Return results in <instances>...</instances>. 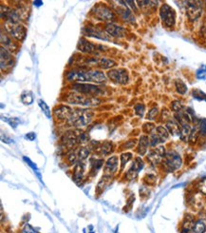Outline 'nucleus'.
Returning a JSON list of instances; mask_svg holds the SVG:
<instances>
[{
	"instance_id": "obj_4",
	"label": "nucleus",
	"mask_w": 206,
	"mask_h": 233,
	"mask_svg": "<svg viewBox=\"0 0 206 233\" xmlns=\"http://www.w3.org/2000/svg\"><path fill=\"white\" fill-rule=\"evenodd\" d=\"M72 89L86 96H96L103 93L101 88H99L96 85H92V84L76 83V84H73Z\"/></svg>"
},
{
	"instance_id": "obj_14",
	"label": "nucleus",
	"mask_w": 206,
	"mask_h": 233,
	"mask_svg": "<svg viewBox=\"0 0 206 233\" xmlns=\"http://www.w3.org/2000/svg\"><path fill=\"white\" fill-rule=\"evenodd\" d=\"M118 169V157L117 156H112L110 157L105 166V175L111 176L117 171Z\"/></svg>"
},
{
	"instance_id": "obj_7",
	"label": "nucleus",
	"mask_w": 206,
	"mask_h": 233,
	"mask_svg": "<svg viewBox=\"0 0 206 233\" xmlns=\"http://www.w3.org/2000/svg\"><path fill=\"white\" fill-rule=\"evenodd\" d=\"M93 13L99 20L102 21H110L115 19V14L114 13L106 6L98 4L93 8Z\"/></svg>"
},
{
	"instance_id": "obj_49",
	"label": "nucleus",
	"mask_w": 206,
	"mask_h": 233,
	"mask_svg": "<svg viewBox=\"0 0 206 233\" xmlns=\"http://www.w3.org/2000/svg\"><path fill=\"white\" fill-rule=\"evenodd\" d=\"M26 139L30 140V141H33V140L35 139V133L34 132H29L26 134Z\"/></svg>"
},
{
	"instance_id": "obj_6",
	"label": "nucleus",
	"mask_w": 206,
	"mask_h": 233,
	"mask_svg": "<svg viewBox=\"0 0 206 233\" xmlns=\"http://www.w3.org/2000/svg\"><path fill=\"white\" fill-rule=\"evenodd\" d=\"M107 76L113 82L120 85H125L128 80V72L125 68H113L107 73Z\"/></svg>"
},
{
	"instance_id": "obj_29",
	"label": "nucleus",
	"mask_w": 206,
	"mask_h": 233,
	"mask_svg": "<svg viewBox=\"0 0 206 233\" xmlns=\"http://www.w3.org/2000/svg\"><path fill=\"white\" fill-rule=\"evenodd\" d=\"M175 86H176L177 91L179 93V94H184V93L187 91V86L185 85V83L182 80L177 79L175 81Z\"/></svg>"
},
{
	"instance_id": "obj_17",
	"label": "nucleus",
	"mask_w": 206,
	"mask_h": 233,
	"mask_svg": "<svg viewBox=\"0 0 206 233\" xmlns=\"http://www.w3.org/2000/svg\"><path fill=\"white\" fill-rule=\"evenodd\" d=\"M144 168V162L142 161L141 158H136L132 167L130 168V170H128L127 172V178L128 179H133L137 176V174H138V172Z\"/></svg>"
},
{
	"instance_id": "obj_22",
	"label": "nucleus",
	"mask_w": 206,
	"mask_h": 233,
	"mask_svg": "<svg viewBox=\"0 0 206 233\" xmlns=\"http://www.w3.org/2000/svg\"><path fill=\"white\" fill-rule=\"evenodd\" d=\"M150 145L149 143V138L145 135L142 136L139 141V146H138V153L141 155H145L147 151L148 146Z\"/></svg>"
},
{
	"instance_id": "obj_36",
	"label": "nucleus",
	"mask_w": 206,
	"mask_h": 233,
	"mask_svg": "<svg viewBox=\"0 0 206 233\" xmlns=\"http://www.w3.org/2000/svg\"><path fill=\"white\" fill-rule=\"evenodd\" d=\"M149 143H150V146L155 147L162 142H161V139H159V136L157 135V133H151V135L149 137Z\"/></svg>"
},
{
	"instance_id": "obj_21",
	"label": "nucleus",
	"mask_w": 206,
	"mask_h": 233,
	"mask_svg": "<svg viewBox=\"0 0 206 233\" xmlns=\"http://www.w3.org/2000/svg\"><path fill=\"white\" fill-rule=\"evenodd\" d=\"M79 135V134H78ZM78 135L75 134L74 131H67L66 133H65L62 141L65 145L68 146V147H72L74 146L76 143H78Z\"/></svg>"
},
{
	"instance_id": "obj_13",
	"label": "nucleus",
	"mask_w": 206,
	"mask_h": 233,
	"mask_svg": "<svg viewBox=\"0 0 206 233\" xmlns=\"http://www.w3.org/2000/svg\"><path fill=\"white\" fill-rule=\"evenodd\" d=\"M83 33L85 35H87V36H92V37H95V38H98V39H101V40H109V38L107 37V35L100 31L99 29L95 28V27H86V28H84L83 30Z\"/></svg>"
},
{
	"instance_id": "obj_2",
	"label": "nucleus",
	"mask_w": 206,
	"mask_h": 233,
	"mask_svg": "<svg viewBox=\"0 0 206 233\" xmlns=\"http://www.w3.org/2000/svg\"><path fill=\"white\" fill-rule=\"evenodd\" d=\"M6 32L16 40L22 41L26 37V28L20 24L19 22H13V21H5L4 24Z\"/></svg>"
},
{
	"instance_id": "obj_26",
	"label": "nucleus",
	"mask_w": 206,
	"mask_h": 233,
	"mask_svg": "<svg viewBox=\"0 0 206 233\" xmlns=\"http://www.w3.org/2000/svg\"><path fill=\"white\" fill-rule=\"evenodd\" d=\"M110 180H111V176L105 175V176L102 177V179L100 180V182L98 183V185H97V192L98 193H102L103 192V190L108 185Z\"/></svg>"
},
{
	"instance_id": "obj_51",
	"label": "nucleus",
	"mask_w": 206,
	"mask_h": 233,
	"mask_svg": "<svg viewBox=\"0 0 206 233\" xmlns=\"http://www.w3.org/2000/svg\"><path fill=\"white\" fill-rule=\"evenodd\" d=\"M33 4H34V6H36V7H40L41 5H43V2H42V1H34Z\"/></svg>"
},
{
	"instance_id": "obj_32",
	"label": "nucleus",
	"mask_w": 206,
	"mask_h": 233,
	"mask_svg": "<svg viewBox=\"0 0 206 233\" xmlns=\"http://www.w3.org/2000/svg\"><path fill=\"white\" fill-rule=\"evenodd\" d=\"M99 150L102 155H107L112 151V144L110 142H105L100 147Z\"/></svg>"
},
{
	"instance_id": "obj_34",
	"label": "nucleus",
	"mask_w": 206,
	"mask_h": 233,
	"mask_svg": "<svg viewBox=\"0 0 206 233\" xmlns=\"http://www.w3.org/2000/svg\"><path fill=\"white\" fill-rule=\"evenodd\" d=\"M131 158H132V154L130 152H125V153H123L121 155V158L120 159H121V169L122 170H124L125 164Z\"/></svg>"
},
{
	"instance_id": "obj_28",
	"label": "nucleus",
	"mask_w": 206,
	"mask_h": 233,
	"mask_svg": "<svg viewBox=\"0 0 206 233\" xmlns=\"http://www.w3.org/2000/svg\"><path fill=\"white\" fill-rule=\"evenodd\" d=\"M98 65L103 68H112V67L115 66L116 63H115V61L112 60V59L103 57V58L98 59Z\"/></svg>"
},
{
	"instance_id": "obj_24",
	"label": "nucleus",
	"mask_w": 206,
	"mask_h": 233,
	"mask_svg": "<svg viewBox=\"0 0 206 233\" xmlns=\"http://www.w3.org/2000/svg\"><path fill=\"white\" fill-rule=\"evenodd\" d=\"M85 171V166L82 163L77 164L74 168V173H73V180L76 184H79V182L83 178V174Z\"/></svg>"
},
{
	"instance_id": "obj_46",
	"label": "nucleus",
	"mask_w": 206,
	"mask_h": 233,
	"mask_svg": "<svg viewBox=\"0 0 206 233\" xmlns=\"http://www.w3.org/2000/svg\"><path fill=\"white\" fill-rule=\"evenodd\" d=\"M199 131L202 135L206 136V119H202L199 123Z\"/></svg>"
},
{
	"instance_id": "obj_8",
	"label": "nucleus",
	"mask_w": 206,
	"mask_h": 233,
	"mask_svg": "<svg viewBox=\"0 0 206 233\" xmlns=\"http://www.w3.org/2000/svg\"><path fill=\"white\" fill-rule=\"evenodd\" d=\"M182 161L180 156L175 151H169L165 154V166L171 171L180 168Z\"/></svg>"
},
{
	"instance_id": "obj_3",
	"label": "nucleus",
	"mask_w": 206,
	"mask_h": 233,
	"mask_svg": "<svg viewBox=\"0 0 206 233\" xmlns=\"http://www.w3.org/2000/svg\"><path fill=\"white\" fill-rule=\"evenodd\" d=\"M66 102L74 104V105H84V106H89L93 107L97 106L100 103V100L96 97L92 96H86V95H80V94H71L66 100Z\"/></svg>"
},
{
	"instance_id": "obj_1",
	"label": "nucleus",
	"mask_w": 206,
	"mask_h": 233,
	"mask_svg": "<svg viewBox=\"0 0 206 233\" xmlns=\"http://www.w3.org/2000/svg\"><path fill=\"white\" fill-rule=\"evenodd\" d=\"M92 116H93V113L91 110L77 109V110H73L68 121H70V123L72 126L81 128V127H85L88 125L91 119H92Z\"/></svg>"
},
{
	"instance_id": "obj_45",
	"label": "nucleus",
	"mask_w": 206,
	"mask_h": 233,
	"mask_svg": "<svg viewBox=\"0 0 206 233\" xmlns=\"http://www.w3.org/2000/svg\"><path fill=\"white\" fill-rule=\"evenodd\" d=\"M197 137H198V134H197V129L194 128L191 129V132L189 134V141L191 143H195L196 140H197Z\"/></svg>"
},
{
	"instance_id": "obj_40",
	"label": "nucleus",
	"mask_w": 206,
	"mask_h": 233,
	"mask_svg": "<svg viewBox=\"0 0 206 233\" xmlns=\"http://www.w3.org/2000/svg\"><path fill=\"white\" fill-rule=\"evenodd\" d=\"M171 108L176 113H178V112L181 111V109H182V108H184V107H182V105H181V103L179 101H174L171 104Z\"/></svg>"
},
{
	"instance_id": "obj_38",
	"label": "nucleus",
	"mask_w": 206,
	"mask_h": 233,
	"mask_svg": "<svg viewBox=\"0 0 206 233\" xmlns=\"http://www.w3.org/2000/svg\"><path fill=\"white\" fill-rule=\"evenodd\" d=\"M158 113H159V109H158V108H153V109H151L148 111L147 116H146V118H147L148 120H154V119L157 117Z\"/></svg>"
},
{
	"instance_id": "obj_35",
	"label": "nucleus",
	"mask_w": 206,
	"mask_h": 233,
	"mask_svg": "<svg viewBox=\"0 0 206 233\" xmlns=\"http://www.w3.org/2000/svg\"><path fill=\"white\" fill-rule=\"evenodd\" d=\"M196 76L198 79H205L206 78V65L201 66L196 73Z\"/></svg>"
},
{
	"instance_id": "obj_37",
	"label": "nucleus",
	"mask_w": 206,
	"mask_h": 233,
	"mask_svg": "<svg viewBox=\"0 0 206 233\" xmlns=\"http://www.w3.org/2000/svg\"><path fill=\"white\" fill-rule=\"evenodd\" d=\"M134 110H135V113L137 115H139L142 117V116H144L145 111V106L144 104H137L134 107Z\"/></svg>"
},
{
	"instance_id": "obj_16",
	"label": "nucleus",
	"mask_w": 206,
	"mask_h": 233,
	"mask_svg": "<svg viewBox=\"0 0 206 233\" xmlns=\"http://www.w3.org/2000/svg\"><path fill=\"white\" fill-rule=\"evenodd\" d=\"M73 110L67 106H60L54 109V114L59 119H70Z\"/></svg>"
},
{
	"instance_id": "obj_48",
	"label": "nucleus",
	"mask_w": 206,
	"mask_h": 233,
	"mask_svg": "<svg viewBox=\"0 0 206 233\" xmlns=\"http://www.w3.org/2000/svg\"><path fill=\"white\" fill-rule=\"evenodd\" d=\"M136 144V140H131V141H128L126 143H125L123 146H122V149H130V148H133Z\"/></svg>"
},
{
	"instance_id": "obj_11",
	"label": "nucleus",
	"mask_w": 206,
	"mask_h": 233,
	"mask_svg": "<svg viewBox=\"0 0 206 233\" xmlns=\"http://www.w3.org/2000/svg\"><path fill=\"white\" fill-rule=\"evenodd\" d=\"M66 79L71 82L87 81V72L82 71V69H72L66 73Z\"/></svg>"
},
{
	"instance_id": "obj_12",
	"label": "nucleus",
	"mask_w": 206,
	"mask_h": 233,
	"mask_svg": "<svg viewBox=\"0 0 206 233\" xmlns=\"http://www.w3.org/2000/svg\"><path fill=\"white\" fill-rule=\"evenodd\" d=\"M165 155V150L164 147H159L149 152L147 155V159L149 162H151L153 165H157L158 163L162 160L163 156Z\"/></svg>"
},
{
	"instance_id": "obj_15",
	"label": "nucleus",
	"mask_w": 206,
	"mask_h": 233,
	"mask_svg": "<svg viewBox=\"0 0 206 233\" xmlns=\"http://www.w3.org/2000/svg\"><path fill=\"white\" fill-rule=\"evenodd\" d=\"M105 32L113 37H123L125 35V29L123 27L117 26L112 23L105 25Z\"/></svg>"
},
{
	"instance_id": "obj_19",
	"label": "nucleus",
	"mask_w": 206,
	"mask_h": 233,
	"mask_svg": "<svg viewBox=\"0 0 206 233\" xmlns=\"http://www.w3.org/2000/svg\"><path fill=\"white\" fill-rule=\"evenodd\" d=\"M97 49V47L92 44L91 42H88L87 40L82 38L80 39L79 43H78V50H80L83 53H95Z\"/></svg>"
},
{
	"instance_id": "obj_25",
	"label": "nucleus",
	"mask_w": 206,
	"mask_h": 233,
	"mask_svg": "<svg viewBox=\"0 0 206 233\" xmlns=\"http://www.w3.org/2000/svg\"><path fill=\"white\" fill-rule=\"evenodd\" d=\"M156 133L159 136V138L161 139L162 143L166 141L168 136H169V132H168L167 129L164 128V127H162V126H159V127L156 128Z\"/></svg>"
},
{
	"instance_id": "obj_31",
	"label": "nucleus",
	"mask_w": 206,
	"mask_h": 233,
	"mask_svg": "<svg viewBox=\"0 0 206 233\" xmlns=\"http://www.w3.org/2000/svg\"><path fill=\"white\" fill-rule=\"evenodd\" d=\"M206 229V225L203 221L199 220L196 222L194 228H193V233H203Z\"/></svg>"
},
{
	"instance_id": "obj_5",
	"label": "nucleus",
	"mask_w": 206,
	"mask_h": 233,
	"mask_svg": "<svg viewBox=\"0 0 206 233\" xmlns=\"http://www.w3.org/2000/svg\"><path fill=\"white\" fill-rule=\"evenodd\" d=\"M159 16H161L164 24L166 27L172 28L175 26L176 13H175L174 9H172L168 4L162 5L161 9H159Z\"/></svg>"
},
{
	"instance_id": "obj_10",
	"label": "nucleus",
	"mask_w": 206,
	"mask_h": 233,
	"mask_svg": "<svg viewBox=\"0 0 206 233\" xmlns=\"http://www.w3.org/2000/svg\"><path fill=\"white\" fill-rule=\"evenodd\" d=\"M13 66V57L10 53V52L1 47V71H9Z\"/></svg>"
},
{
	"instance_id": "obj_43",
	"label": "nucleus",
	"mask_w": 206,
	"mask_h": 233,
	"mask_svg": "<svg viewBox=\"0 0 206 233\" xmlns=\"http://www.w3.org/2000/svg\"><path fill=\"white\" fill-rule=\"evenodd\" d=\"M6 122H8L13 129L16 128V126L20 123V120L18 118H4Z\"/></svg>"
},
{
	"instance_id": "obj_9",
	"label": "nucleus",
	"mask_w": 206,
	"mask_h": 233,
	"mask_svg": "<svg viewBox=\"0 0 206 233\" xmlns=\"http://www.w3.org/2000/svg\"><path fill=\"white\" fill-rule=\"evenodd\" d=\"M186 13L188 15V18L192 21L197 20L201 13H202V9L201 6L199 5V2L197 1H188L186 2Z\"/></svg>"
},
{
	"instance_id": "obj_23",
	"label": "nucleus",
	"mask_w": 206,
	"mask_h": 233,
	"mask_svg": "<svg viewBox=\"0 0 206 233\" xmlns=\"http://www.w3.org/2000/svg\"><path fill=\"white\" fill-rule=\"evenodd\" d=\"M166 129L169 133L175 136L179 135L181 133V128L179 126V124L176 121H173V120H169L166 122Z\"/></svg>"
},
{
	"instance_id": "obj_18",
	"label": "nucleus",
	"mask_w": 206,
	"mask_h": 233,
	"mask_svg": "<svg viewBox=\"0 0 206 233\" xmlns=\"http://www.w3.org/2000/svg\"><path fill=\"white\" fill-rule=\"evenodd\" d=\"M87 81L96 82V83H104L106 81V76L104 73L94 69V71L87 72Z\"/></svg>"
},
{
	"instance_id": "obj_33",
	"label": "nucleus",
	"mask_w": 206,
	"mask_h": 233,
	"mask_svg": "<svg viewBox=\"0 0 206 233\" xmlns=\"http://www.w3.org/2000/svg\"><path fill=\"white\" fill-rule=\"evenodd\" d=\"M39 106L41 108V109L43 110L44 114L47 116L48 118H51L52 117V113H51V109L49 108V106L46 104V102L44 100H39Z\"/></svg>"
},
{
	"instance_id": "obj_20",
	"label": "nucleus",
	"mask_w": 206,
	"mask_h": 233,
	"mask_svg": "<svg viewBox=\"0 0 206 233\" xmlns=\"http://www.w3.org/2000/svg\"><path fill=\"white\" fill-rule=\"evenodd\" d=\"M116 11L118 12V13L122 16V18L125 21H127V22L135 21V17L133 16L131 11L127 9L126 5H122V6L119 5V7H116Z\"/></svg>"
},
{
	"instance_id": "obj_30",
	"label": "nucleus",
	"mask_w": 206,
	"mask_h": 233,
	"mask_svg": "<svg viewBox=\"0 0 206 233\" xmlns=\"http://www.w3.org/2000/svg\"><path fill=\"white\" fill-rule=\"evenodd\" d=\"M21 101L25 105H31L33 102V97L30 91H24L21 95Z\"/></svg>"
},
{
	"instance_id": "obj_39",
	"label": "nucleus",
	"mask_w": 206,
	"mask_h": 233,
	"mask_svg": "<svg viewBox=\"0 0 206 233\" xmlns=\"http://www.w3.org/2000/svg\"><path fill=\"white\" fill-rule=\"evenodd\" d=\"M23 159H24V161L27 163V164L34 170V171H36V173H37V175H38V177L41 179V176H40V174H39V171H38V169H37V167H36V165L34 164V163L33 162H32L31 161V159H29L28 157H26V156H24V157H23Z\"/></svg>"
},
{
	"instance_id": "obj_42",
	"label": "nucleus",
	"mask_w": 206,
	"mask_h": 233,
	"mask_svg": "<svg viewBox=\"0 0 206 233\" xmlns=\"http://www.w3.org/2000/svg\"><path fill=\"white\" fill-rule=\"evenodd\" d=\"M103 163H104V161H103L102 159H97V160L93 163V164H92V171H93V172L98 171L99 169L102 167Z\"/></svg>"
},
{
	"instance_id": "obj_50",
	"label": "nucleus",
	"mask_w": 206,
	"mask_h": 233,
	"mask_svg": "<svg viewBox=\"0 0 206 233\" xmlns=\"http://www.w3.org/2000/svg\"><path fill=\"white\" fill-rule=\"evenodd\" d=\"M68 161H70L71 164H73V163L76 161V155L74 153H71L68 155Z\"/></svg>"
},
{
	"instance_id": "obj_44",
	"label": "nucleus",
	"mask_w": 206,
	"mask_h": 233,
	"mask_svg": "<svg viewBox=\"0 0 206 233\" xmlns=\"http://www.w3.org/2000/svg\"><path fill=\"white\" fill-rule=\"evenodd\" d=\"M89 154V150L86 148H83V149H80L79 150V158L81 160H85Z\"/></svg>"
},
{
	"instance_id": "obj_47",
	"label": "nucleus",
	"mask_w": 206,
	"mask_h": 233,
	"mask_svg": "<svg viewBox=\"0 0 206 233\" xmlns=\"http://www.w3.org/2000/svg\"><path fill=\"white\" fill-rule=\"evenodd\" d=\"M22 233H37V231H35L32 226H31L30 225L27 224L24 226V228L22 229Z\"/></svg>"
},
{
	"instance_id": "obj_41",
	"label": "nucleus",
	"mask_w": 206,
	"mask_h": 233,
	"mask_svg": "<svg viewBox=\"0 0 206 233\" xmlns=\"http://www.w3.org/2000/svg\"><path fill=\"white\" fill-rule=\"evenodd\" d=\"M154 129H155V125L152 123H145L143 126V130L145 133H151Z\"/></svg>"
},
{
	"instance_id": "obj_27",
	"label": "nucleus",
	"mask_w": 206,
	"mask_h": 233,
	"mask_svg": "<svg viewBox=\"0 0 206 233\" xmlns=\"http://www.w3.org/2000/svg\"><path fill=\"white\" fill-rule=\"evenodd\" d=\"M1 45L5 49H11L12 50L13 43L12 42V39L9 37L7 33H4L3 31H1Z\"/></svg>"
}]
</instances>
